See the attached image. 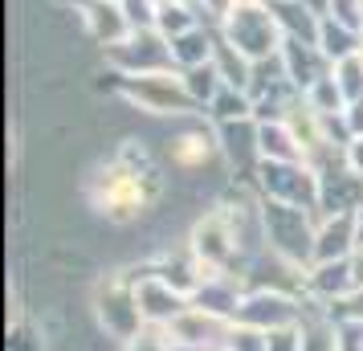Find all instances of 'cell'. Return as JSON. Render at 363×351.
<instances>
[{
    "instance_id": "cell-1",
    "label": "cell",
    "mask_w": 363,
    "mask_h": 351,
    "mask_svg": "<svg viewBox=\"0 0 363 351\" xmlns=\"http://www.w3.org/2000/svg\"><path fill=\"white\" fill-rule=\"evenodd\" d=\"M164 176H160V167H131L123 164V160H102V164L90 167V176H86L82 184V196L86 204L106 217L111 225H135V221H143L151 208H160L164 201Z\"/></svg>"
},
{
    "instance_id": "cell-2",
    "label": "cell",
    "mask_w": 363,
    "mask_h": 351,
    "mask_svg": "<svg viewBox=\"0 0 363 351\" xmlns=\"http://www.w3.org/2000/svg\"><path fill=\"white\" fill-rule=\"evenodd\" d=\"M115 94L127 102V111L151 118H188L200 115V106L188 94L184 69H151V74H115Z\"/></svg>"
},
{
    "instance_id": "cell-3",
    "label": "cell",
    "mask_w": 363,
    "mask_h": 351,
    "mask_svg": "<svg viewBox=\"0 0 363 351\" xmlns=\"http://www.w3.org/2000/svg\"><path fill=\"white\" fill-rule=\"evenodd\" d=\"M90 306H94V323L99 331L127 347L135 335H143V311H139V299H135V266H118L106 269L99 282L90 286Z\"/></svg>"
},
{
    "instance_id": "cell-4",
    "label": "cell",
    "mask_w": 363,
    "mask_h": 351,
    "mask_svg": "<svg viewBox=\"0 0 363 351\" xmlns=\"http://www.w3.org/2000/svg\"><path fill=\"white\" fill-rule=\"evenodd\" d=\"M318 217L314 208H298V204L281 201H262V237L265 250L278 253L281 262L298 269L314 266V237H318Z\"/></svg>"
},
{
    "instance_id": "cell-5",
    "label": "cell",
    "mask_w": 363,
    "mask_h": 351,
    "mask_svg": "<svg viewBox=\"0 0 363 351\" xmlns=\"http://www.w3.org/2000/svg\"><path fill=\"white\" fill-rule=\"evenodd\" d=\"M188 250L196 253V262L208 274H229L233 266H241V237H237V221H233L225 201L213 204V208H204L192 221Z\"/></svg>"
},
{
    "instance_id": "cell-6",
    "label": "cell",
    "mask_w": 363,
    "mask_h": 351,
    "mask_svg": "<svg viewBox=\"0 0 363 351\" xmlns=\"http://www.w3.org/2000/svg\"><path fill=\"white\" fill-rule=\"evenodd\" d=\"M257 196L262 201H281V204H298V208H314L323 213V172L306 160H262L257 164Z\"/></svg>"
},
{
    "instance_id": "cell-7",
    "label": "cell",
    "mask_w": 363,
    "mask_h": 351,
    "mask_svg": "<svg viewBox=\"0 0 363 351\" xmlns=\"http://www.w3.org/2000/svg\"><path fill=\"white\" fill-rule=\"evenodd\" d=\"M216 33L229 45L245 53L249 62H269L278 57L286 45V29H281L274 4H257V9H233L229 17L216 25Z\"/></svg>"
},
{
    "instance_id": "cell-8",
    "label": "cell",
    "mask_w": 363,
    "mask_h": 351,
    "mask_svg": "<svg viewBox=\"0 0 363 351\" xmlns=\"http://www.w3.org/2000/svg\"><path fill=\"white\" fill-rule=\"evenodd\" d=\"M302 299L294 290H269V286H253L237 306V323H249L257 331H286L302 323Z\"/></svg>"
},
{
    "instance_id": "cell-9",
    "label": "cell",
    "mask_w": 363,
    "mask_h": 351,
    "mask_svg": "<svg viewBox=\"0 0 363 351\" xmlns=\"http://www.w3.org/2000/svg\"><path fill=\"white\" fill-rule=\"evenodd\" d=\"M229 331H233V318L213 315V311H204L196 302H188V311H180L164 327L167 343L176 351H225Z\"/></svg>"
},
{
    "instance_id": "cell-10",
    "label": "cell",
    "mask_w": 363,
    "mask_h": 351,
    "mask_svg": "<svg viewBox=\"0 0 363 351\" xmlns=\"http://www.w3.org/2000/svg\"><path fill=\"white\" fill-rule=\"evenodd\" d=\"M164 155H167V164L176 167V172H184V176H200L216 160H225L220 135H216L213 123H192V127H180L176 135H167Z\"/></svg>"
},
{
    "instance_id": "cell-11",
    "label": "cell",
    "mask_w": 363,
    "mask_h": 351,
    "mask_svg": "<svg viewBox=\"0 0 363 351\" xmlns=\"http://www.w3.org/2000/svg\"><path fill=\"white\" fill-rule=\"evenodd\" d=\"M106 66L115 74H151V69H176L172 41L160 29H135L123 45L106 50Z\"/></svg>"
},
{
    "instance_id": "cell-12",
    "label": "cell",
    "mask_w": 363,
    "mask_h": 351,
    "mask_svg": "<svg viewBox=\"0 0 363 351\" xmlns=\"http://www.w3.org/2000/svg\"><path fill=\"white\" fill-rule=\"evenodd\" d=\"M135 299H139V311H143V323L147 327H167L172 318L180 315V311H188V294H180L176 286L167 282L160 269L151 266H135Z\"/></svg>"
},
{
    "instance_id": "cell-13",
    "label": "cell",
    "mask_w": 363,
    "mask_h": 351,
    "mask_svg": "<svg viewBox=\"0 0 363 351\" xmlns=\"http://www.w3.org/2000/svg\"><path fill=\"white\" fill-rule=\"evenodd\" d=\"M78 25H82V33L94 45H102V50H115V45H123L135 33L127 9L123 4H106V0H86V4H78Z\"/></svg>"
},
{
    "instance_id": "cell-14",
    "label": "cell",
    "mask_w": 363,
    "mask_h": 351,
    "mask_svg": "<svg viewBox=\"0 0 363 351\" xmlns=\"http://www.w3.org/2000/svg\"><path fill=\"white\" fill-rule=\"evenodd\" d=\"M355 250H359V208H351V213H323L318 217V237H314V262L351 257Z\"/></svg>"
},
{
    "instance_id": "cell-15",
    "label": "cell",
    "mask_w": 363,
    "mask_h": 351,
    "mask_svg": "<svg viewBox=\"0 0 363 351\" xmlns=\"http://www.w3.org/2000/svg\"><path fill=\"white\" fill-rule=\"evenodd\" d=\"M278 57H281V69H286V82L294 86L298 94H306L323 74H330V62L323 57V50L314 41H302V37H286Z\"/></svg>"
},
{
    "instance_id": "cell-16",
    "label": "cell",
    "mask_w": 363,
    "mask_h": 351,
    "mask_svg": "<svg viewBox=\"0 0 363 351\" xmlns=\"http://www.w3.org/2000/svg\"><path fill=\"white\" fill-rule=\"evenodd\" d=\"M257 151H262V160H286V164L306 160V151H302V143H298V135L290 131L286 118H257Z\"/></svg>"
},
{
    "instance_id": "cell-17",
    "label": "cell",
    "mask_w": 363,
    "mask_h": 351,
    "mask_svg": "<svg viewBox=\"0 0 363 351\" xmlns=\"http://www.w3.org/2000/svg\"><path fill=\"white\" fill-rule=\"evenodd\" d=\"M216 37L208 25H196V29H188V33L172 37V62L176 69H196V66H208L216 53Z\"/></svg>"
},
{
    "instance_id": "cell-18",
    "label": "cell",
    "mask_w": 363,
    "mask_h": 351,
    "mask_svg": "<svg viewBox=\"0 0 363 351\" xmlns=\"http://www.w3.org/2000/svg\"><path fill=\"white\" fill-rule=\"evenodd\" d=\"M314 45H318L323 57L335 66V62H343V57H355V53H359L363 33L359 29H347V25H339V21H330V17H323L318 21V37H314Z\"/></svg>"
},
{
    "instance_id": "cell-19",
    "label": "cell",
    "mask_w": 363,
    "mask_h": 351,
    "mask_svg": "<svg viewBox=\"0 0 363 351\" xmlns=\"http://www.w3.org/2000/svg\"><path fill=\"white\" fill-rule=\"evenodd\" d=\"M184 82H188V94H192V102L200 106V115H204L216 102V94L225 90V78L216 74L213 62H208V66H196V69H184Z\"/></svg>"
},
{
    "instance_id": "cell-20",
    "label": "cell",
    "mask_w": 363,
    "mask_h": 351,
    "mask_svg": "<svg viewBox=\"0 0 363 351\" xmlns=\"http://www.w3.org/2000/svg\"><path fill=\"white\" fill-rule=\"evenodd\" d=\"M302 99L311 102L318 115H327V118L330 115H343V111H347V99H343V90H339V82H335V74H323V78H318Z\"/></svg>"
},
{
    "instance_id": "cell-21",
    "label": "cell",
    "mask_w": 363,
    "mask_h": 351,
    "mask_svg": "<svg viewBox=\"0 0 363 351\" xmlns=\"http://www.w3.org/2000/svg\"><path fill=\"white\" fill-rule=\"evenodd\" d=\"M330 74H335V82H339V90H343L347 102L363 99V62H359V53H355V57H343V62H335Z\"/></svg>"
},
{
    "instance_id": "cell-22",
    "label": "cell",
    "mask_w": 363,
    "mask_h": 351,
    "mask_svg": "<svg viewBox=\"0 0 363 351\" xmlns=\"http://www.w3.org/2000/svg\"><path fill=\"white\" fill-rule=\"evenodd\" d=\"M330 21H339L347 29H359L363 25V0H330Z\"/></svg>"
},
{
    "instance_id": "cell-23",
    "label": "cell",
    "mask_w": 363,
    "mask_h": 351,
    "mask_svg": "<svg viewBox=\"0 0 363 351\" xmlns=\"http://www.w3.org/2000/svg\"><path fill=\"white\" fill-rule=\"evenodd\" d=\"M123 351H176V347L167 343L164 327H143V335H135V339H131Z\"/></svg>"
},
{
    "instance_id": "cell-24",
    "label": "cell",
    "mask_w": 363,
    "mask_h": 351,
    "mask_svg": "<svg viewBox=\"0 0 363 351\" xmlns=\"http://www.w3.org/2000/svg\"><path fill=\"white\" fill-rule=\"evenodd\" d=\"M343 164L363 180V135H355V139H351V143L343 147Z\"/></svg>"
},
{
    "instance_id": "cell-25",
    "label": "cell",
    "mask_w": 363,
    "mask_h": 351,
    "mask_svg": "<svg viewBox=\"0 0 363 351\" xmlns=\"http://www.w3.org/2000/svg\"><path fill=\"white\" fill-rule=\"evenodd\" d=\"M302 4H306V9H311V13H314L318 21H323V17L330 13V0H302Z\"/></svg>"
},
{
    "instance_id": "cell-26",
    "label": "cell",
    "mask_w": 363,
    "mask_h": 351,
    "mask_svg": "<svg viewBox=\"0 0 363 351\" xmlns=\"http://www.w3.org/2000/svg\"><path fill=\"white\" fill-rule=\"evenodd\" d=\"M106 4H123V0H106Z\"/></svg>"
},
{
    "instance_id": "cell-27",
    "label": "cell",
    "mask_w": 363,
    "mask_h": 351,
    "mask_svg": "<svg viewBox=\"0 0 363 351\" xmlns=\"http://www.w3.org/2000/svg\"><path fill=\"white\" fill-rule=\"evenodd\" d=\"M359 33H363V25H359Z\"/></svg>"
}]
</instances>
